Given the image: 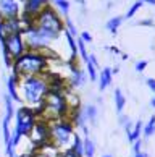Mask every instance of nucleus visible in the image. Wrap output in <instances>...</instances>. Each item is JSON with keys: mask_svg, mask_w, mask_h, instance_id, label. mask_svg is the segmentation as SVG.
<instances>
[{"mask_svg": "<svg viewBox=\"0 0 155 157\" xmlns=\"http://www.w3.org/2000/svg\"><path fill=\"white\" fill-rule=\"evenodd\" d=\"M141 146H142V141H141V139H137V141H134V143H133L134 154H136V152H141Z\"/></svg>", "mask_w": 155, "mask_h": 157, "instance_id": "obj_29", "label": "nucleus"}, {"mask_svg": "<svg viewBox=\"0 0 155 157\" xmlns=\"http://www.w3.org/2000/svg\"><path fill=\"white\" fill-rule=\"evenodd\" d=\"M134 157H149V155H147L146 152H142V151H141V152H136Z\"/></svg>", "mask_w": 155, "mask_h": 157, "instance_id": "obj_31", "label": "nucleus"}, {"mask_svg": "<svg viewBox=\"0 0 155 157\" xmlns=\"http://www.w3.org/2000/svg\"><path fill=\"white\" fill-rule=\"evenodd\" d=\"M50 78L52 76L49 73L39 75V76L18 78V92L21 94V104H26V107L34 110V113L41 110L44 99L50 91Z\"/></svg>", "mask_w": 155, "mask_h": 157, "instance_id": "obj_1", "label": "nucleus"}, {"mask_svg": "<svg viewBox=\"0 0 155 157\" xmlns=\"http://www.w3.org/2000/svg\"><path fill=\"white\" fill-rule=\"evenodd\" d=\"M74 126L70 120H57L54 123H49V139H50V144L63 152V151L70 149L71 144L74 141Z\"/></svg>", "mask_w": 155, "mask_h": 157, "instance_id": "obj_3", "label": "nucleus"}, {"mask_svg": "<svg viewBox=\"0 0 155 157\" xmlns=\"http://www.w3.org/2000/svg\"><path fill=\"white\" fill-rule=\"evenodd\" d=\"M10 136H11L10 123H8V121H5V120H2V139H3V144H7L10 141Z\"/></svg>", "mask_w": 155, "mask_h": 157, "instance_id": "obj_22", "label": "nucleus"}, {"mask_svg": "<svg viewBox=\"0 0 155 157\" xmlns=\"http://www.w3.org/2000/svg\"><path fill=\"white\" fill-rule=\"evenodd\" d=\"M141 133H142V121H137V123L134 125V128L131 130V133L128 135V139L131 143L137 141V139H141Z\"/></svg>", "mask_w": 155, "mask_h": 157, "instance_id": "obj_19", "label": "nucleus"}, {"mask_svg": "<svg viewBox=\"0 0 155 157\" xmlns=\"http://www.w3.org/2000/svg\"><path fill=\"white\" fill-rule=\"evenodd\" d=\"M146 67H147V62H146V60H141V62H137V63H136V71L142 73V71L146 70Z\"/></svg>", "mask_w": 155, "mask_h": 157, "instance_id": "obj_27", "label": "nucleus"}, {"mask_svg": "<svg viewBox=\"0 0 155 157\" xmlns=\"http://www.w3.org/2000/svg\"><path fill=\"white\" fill-rule=\"evenodd\" d=\"M47 67L49 62L41 52L28 49L24 54L13 60V75L16 78L39 76V75L47 73Z\"/></svg>", "mask_w": 155, "mask_h": 157, "instance_id": "obj_2", "label": "nucleus"}, {"mask_svg": "<svg viewBox=\"0 0 155 157\" xmlns=\"http://www.w3.org/2000/svg\"><path fill=\"white\" fill-rule=\"evenodd\" d=\"M79 37H81L86 44H87V42H92V36H90V34H89L87 31H83L81 34H79Z\"/></svg>", "mask_w": 155, "mask_h": 157, "instance_id": "obj_26", "label": "nucleus"}, {"mask_svg": "<svg viewBox=\"0 0 155 157\" xmlns=\"http://www.w3.org/2000/svg\"><path fill=\"white\" fill-rule=\"evenodd\" d=\"M112 79H113V73H112V68L105 67L103 70H100L99 73V78H97V81H99V91H105L108 86L112 84Z\"/></svg>", "mask_w": 155, "mask_h": 157, "instance_id": "obj_12", "label": "nucleus"}, {"mask_svg": "<svg viewBox=\"0 0 155 157\" xmlns=\"http://www.w3.org/2000/svg\"><path fill=\"white\" fill-rule=\"evenodd\" d=\"M70 149H71L76 155L83 157V152H84V141H83L81 138H79L78 133H76V136H74V141H73V144H71Z\"/></svg>", "mask_w": 155, "mask_h": 157, "instance_id": "obj_17", "label": "nucleus"}, {"mask_svg": "<svg viewBox=\"0 0 155 157\" xmlns=\"http://www.w3.org/2000/svg\"><path fill=\"white\" fill-rule=\"evenodd\" d=\"M28 138L31 139V144L34 147H39V146H44V144L50 143V139H49V123H45V121H42V120H37Z\"/></svg>", "mask_w": 155, "mask_h": 157, "instance_id": "obj_8", "label": "nucleus"}, {"mask_svg": "<svg viewBox=\"0 0 155 157\" xmlns=\"http://www.w3.org/2000/svg\"><path fill=\"white\" fill-rule=\"evenodd\" d=\"M150 105H152V107L155 109V97H153V99H152V101H150Z\"/></svg>", "mask_w": 155, "mask_h": 157, "instance_id": "obj_34", "label": "nucleus"}, {"mask_svg": "<svg viewBox=\"0 0 155 157\" xmlns=\"http://www.w3.org/2000/svg\"><path fill=\"white\" fill-rule=\"evenodd\" d=\"M58 157H79V155H76L71 149H66V151H63V152H60Z\"/></svg>", "mask_w": 155, "mask_h": 157, "instance_id": "obj_28", "label": "nucleus"}, {"mask_svg": "<svg viewBox=\"0 0 155 157\" xmlns=\"http://www.w3.org/2000/svg\"><path fill=\"white\" fill-rule=\"evenodd\" d=\"M21 34H23V37H24L26 49H29V50H42L45 47H50V44L54 42V40H57L60 36V34L45 31V29L37 28V26L26 28Z\"/></svg>", "mask_w": 155, "mask_h": 157, "instance_id": "obj_4", "label": "nucleus"}, {"mask_svg": "<svg viewBox=\"0 0 155 157\" xmlns=\"http://www.w3.org/2000/svg\"><path fill=\"white\" fill-rule=\"evenodd\" d=\"M54 5L60 10L61 16H68V11H70V2L68 0H54Z\"/></svg>", "mask_w": 155, "mask_h": 157, "instance_id": "obj_20", "label": "nucleus"}, {"mask_svg": "<svg viewBox=\"0 0 155 157\" xmlns=\"http://www.w3.org/2000/svg\"><path fill=\"white\" fill-rule=\"evenodd\" d=\"M115 107H116V112L118 113H121L123 112V109H124V105H126V97L123 96V92H121V89H115Z\"/></svg>", "mask_w": 155, "mask_h": 157, "instance_id": "obj_15", "label": "nucleus"}, {"mask_svg": "<svg viewBox=\"0 0 155 157\" xmlns=\"http://www.w3.org/2000/svg\"><path fill=\"white\" fill-rule=\"evenodd\" d=\"M83 141H84V152H83V157H94V155H95V143H94L89 136L84 138Z\"/></svg>", "mask_w": 155, "mask_h": 157, "instance_id": "obj_16", "label": "nucleus"}, {"mask_svg": "<svg viewBox=\"0 0 155 157\" xmlns=\"http://www.w3.org/2000/svg\"><path fill=\"white\" fill-rule=\"evenodd\" d=\"M121 21H123V16H113V18H110L107 21V29L110 31L112 34H116L120 25H121Z\"/></svg>", "mask_w": 155, "mask_h": 157, "instance_id": "obj_18", "label": "nucleus"}, {"mask_svg": "<svg viewBox=\"0 0 155 157\" xmlns=\"http://www.w3.org/2000/svg\"><path fill=\"white\" fill-rule=\"evenodd\" d=\"M142 5H144V2H142V0H137V2H134V3H133V7L128 10V13H126L124 18H133V16L137 13V10H139Z\"/></svg>", "mask_w": 155, "mask_h": 157, "instance_id": "obj_24", "label": "nucleus"}, {"mask_svg": "<svg viewBox=\"0 0 155 157\" xmlns=\"http://www.w3.org/2000/svg\"><path fill=\"white\" fill-rule=\"evenodd\" d=\"M3 101H5V115H3V120L10 123L11 118L15 117V102L11 101V97L8 94L3 96Z\"/></svg>", "mask_w": 155, "mask_h": 157, "instance_id": "obj_14", "label": "nucleus"}, {"mask_svg": "<svg viewBox=\"0 0 155 157\" xmlns=\"http://www.w3.org/2000/svg\"><path fill=\"white\" fill-rule=\"evenodd\" d=\"M50 0H26L24 2V15L29 16V18H34L39 11L44 10L49 3Z\"/></svg>", "mask_w": 155, "mask_h": 157, "instance_id": "obj_9", "label": "nucleus"}, {"mask_svg": "<svg viewBox=\"0 0 155 157\" xmlns=\"http://www.w3.org/2000/svg\"><path fill=\"white\" fill-rule=\"evenodd\" d=\"M26 0H0V20H20L24 16Z\"/></svg>", "mask_w": 155, "mask_h": 157, "instance_id": "obj_7", "label": "nucleus"}, {"mask_svg": "<svg viewBox=\"0 0 155 157\" xmlns=\"http://www.w3.org/2000/svg\"><path fill=\"white\" fill-rule=\"evenodd\" d=\"M81 110H83V113H84L86 120H87V123H92V125H95V123H97L99 110H97V107L94 105V104H87V105H84Z\"/></svg>", "mask_w": 155, "mask_h": 157, "instance_id": "obj_13", "label": "nucleus"}, {"mask_svg": "<svg viewBox=\"0 0 155 157\" xmlns=\"http://www.w3.org/2000/svg\"><path fill=\"white\" fill-rule=\"evenodd\" d=\"M7 94L11 97V101H13V102L21 104L20 92H18V78H16L15 75H10L8 79H7Z\"/></svg>", "mask_w": 155, "mask_h": 157, "instance_id": "obj_11", "label": "nucleus"}, {"mask_svg": "<svg viewBox=\"0 0 155 157\" xmlns=\"http://www.w3.org/2000/svg\"><path fill=\"white\" fill-rule=\"evenodd\" d=\"M31 26H37V28H42V29H45V31L61 34L63 29H65V20L52 8V5H47L44 10H41L32 18Z\"/></svg>", "mask_w": 155, "mask_h": 157, "instance_id": "obj_5", "label": "nucleus"}, {"mask_svg": "<svg viewBox=\"0 0 155 157\" xmlns=\"http://www.w3.org/2000/svg\"><path fill=\"white\" fill-rule=\"evenodd\" d=\"M52 2H54V0H52Z\"/></svg>", "mask_w": 155, "mask_h": 157, "instance_id": "obj_36", "label": "nucleus"}, {"mask_svg": "<svg viewBox=\"0 0 155 157\" xmlns=\"http://www.w3.org/2000/svg\"><path fill=\"white\" fill-rule=\"evenodd\" d=\"M86 68H87V71H86V73H87L89 79L92 81V83H94V81H97V78H99V73H97V67H95L90 60H87V62H86Z\"/></svg>", "mask_w": 155, "mask_h": 157, "instance_id": "obj_21", "label": "nucleus"}, {"mask_svg": "<svg viewBox=\"0 0 155 157\" xmlns=\"http://www.w3.org/2000/svg\"><path fill=\"white\" fill-rule=\"evenodd\" d=\"M146 83H147V86H149V88H150V89L155 92V79H153V78H149V79L146 81Z\"/></svg>", "mask_w": 155, "mask_h": 157, "instance_id": "obj_30", "label": "nucleus"}, {"mask_svg": "<svg viewBox=\"0 0 155 157\" xmlns=\"http://www.w3.org/2000/svg\"><path fill=\"white\" fill-rule=\"evenodd\" d=\"M153 133H155V115H153V117H150L149 123L144 126V136L149 138V136H152Z\"/></svg>", "mask_w": 155, "mask_h": 157, "instance_id": "obj_23", "label": "nucleus"}, {"mask_svg": "<svg viewBox=\"0 0 155 157\" xmlns=\"http://www.w3.org/2000/svg\"><path fill=\"white\" fill-rule=\"evenodd\" d=\"M144 3H149V5H155V0H142Z\"/></svg>", "mask_w": 155, "mask_h": 157, "instance_id": "obj_33", "label": "nucleus"}, {"mask_svg": "<svg viewBox=\"0 0 155 157\" xmlns=\"http://www.w3.org/2000/svg\"><path fill=\"white\" fill-rule=\"evenodd\" d=\"M2 49H3V55L10 57L11 60L18 59L21 54H24V52L28 50V49H26L24 37H23L21 33H13V34L5 36V37H3Z\"/></svg>", "mask_w": 155, "mask_h": 157, "instance_id": "obj_6", "label": "nucleus"}, {"mask_svg": "<svg viewBox=\"0 0 155 157\" xmlns=\"http://www.w3.org/2000/svg\"><path fill=\"white\" fill-rule=\"evenodd\" d=\"M86 81H87V73L81 70L79 67H71V76L68 79V83H70L71 88L78 89V88H83L86 84Z\"/></svg>", "mask_w": 155, "mask_h": 157, "instance_id": "obj_10", "label": "nucleus"}, {"mask_svg": "<svg viewBox=\"0 0 155 157\" xmlns=\"http://www.w3.org/2000/svg\"><path fill=\"white\" fill-rule=\"evenodd\" d=\"M65 31H68L73 37H78V29H76V26L73 25V21L70 18L65 20Z\"/></svg>", "mask_w": 155, "mask_h": 157, "instance_id": "obj_25", "label": "nucleus"}, {"mask_svg": "<svg viewBox=\"0 0 155 157\" xmlns=\"http://www.w3.org/2000/svg\"><path fill=\"white\" fill-rule=\"evenodd\" d=\"M102 157H113V155H110V154H103Z\"/></svg>", "mask_w": 155, "mask_h": 157, "instance_id": "obj_35", "label": "nucleus"}, {"mask_svg": "<svg viewBox=\"0 0 155 157\" xmlns=\"http://www.w3.org/2000/svg\"><path fill=\"white\" fill-rule=\"evenodd\" d=\"M141 25H146V26H150V25H152V21H150V20H147V21H141Z\"/></svg>", "mask_w": 155, "mask_h": 157, "instance_id": "obj_32", "label": "nucleus"}]
</instances>
